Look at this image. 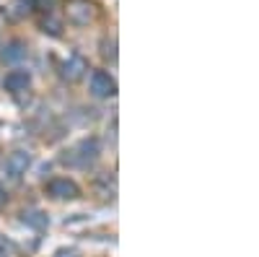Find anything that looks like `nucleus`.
Listing matches in <instances>:
<instances>
[{"mask_svg":"<svg viewBox=\"0 0 259 257\" xmlns=\"http://www.w3.org/2000/svg\"><path fill=\"white\" fill-rule=\"evenodd\" d=\"M0 257H8V254H6V249H0Z\"/></svg>","mask_w":259,"mask_h":257,"instance_id":"nucleus-16","label":"nucleus"},{"mask_svg":"<svg viewBox=\"0 0 259 257\" xmlns=\"http://www.w3.org/2000/svg\"><path fill=\"white\" fill-rule=\"evenodd\" d=\"M99 151H101V143H99L96 138H85V140H80V143L73 148V156H68L65 161H70V164H75V166H85V164L96 161Z\"/></svg>","mask_w":259,"mask_h":257,"instance_id":"nucleus-2","label":"nucleus"},{"mask_svg":"<svg viewBox=\"0 0 259 257\" xmlns=\"http://www.w3.org/2000/svg\"><path fill=\"white\" fill-rule=\"evenodd\" d=\"M47 195H52L55 200H75L80 195V187L68 177H57L47 185Z\"/></svg>","mask_w":259,"mask_h":257,"instance_id":"nucleus-3","label":"nucleus"},{"mask_svg":"<svg viewBox=\"0 0 259 257\" xmlns=\"http://www.w3.org/2000/svg\"><path fill=\"white\" fill-rule=\"evenodd\" d=\"M31 83V76L26 70H11L6 78H3V89L11 91V94H18V91H26Z\"/></svg>","mask_w":259,"mask_h":257,"instance_id":"nucleus-7","label":"nucleus"},{"mask_svg":"<svg viewBox=\"0 0 259 257\" xmlns=\"http://www.w3.org/2000/svg\"><path fill=\"white\" fill-rule=\"evenodd\" d=\"M101 55L106 60H117V42L114 39H104L101 42Z\"/></svg>","mask_w":259,"mask_h":257,"instance_id":"nucleus-12","label":"nucleus"},{"mask_svg":"<svg viewBox=\"0 0 259 257\" xmlns=\"http://www.w3.org/2000/svg\"><path fill=\"white\" fill-rule=\"evenodd\" d=\"M52 6H55V0H34V8L45 11V13H52Z\"/></svg>","mask_w":259,"mask_h":257,"instance_id":"nucleus-13","label":"nucleus"},{"mask_svg":"<svg viewBox=\"0 0 259 257\" xmlns=\"http://www.w3.org/2000/svg\"><path fill=\"white\" fill-rule=\"evenodd\" d=\"M31 166V154L29 151H11L8 159H6V174L11 179H18V177H24L26 174V169Z\"/></svg>","mask_w":259,"mask_h":257,"instance_id":"nucleus-5","label":"nucleus"},{"mask_svg":"<svg viewBox=\"0 0 259 257\" xmlns=\"http://www.w3.org/2000/svg\"><path fill=\"white\" fill-rule=\"evenodd\" d=\"M39 29L45 31V34H50V36H60V34H62V21L55 18L52 13H47L45 18L39 21Z\"/></svg>","mask_w":259,"mask_h":257,"instance_id":"nucleus-11","label":"nucleus"},{"mask_svg":"<svg viewBox=\"0 0 259 257\" xmlns=\"http://www.w3.org/2000/svg\"><path fill=\"white\" fill-rule=\"evenodd\" d=\"M65 16L75 26H89L91 21H96L99 8L94 0H65Z\"/></svg>","mask_w":259,"mask_h":257,"instance_id":"nucleus-1","label":"nucleus"},{"mask_svg":"<svg viewBox=\"0 0 259 257\" xmlns=\"http://www.w3.org/2000/svg\"><path fill=\"white\" fill-rule=\"evenodd\" d=\"M6 200H8V195H6V190H3V185H0V208L6 205Z\"/></svg>","mask_w":259,"mask_h":257,"instance_id":"nucleus-15","label":"nucleus"},{"mask_svg":"<svg viewBox=\"0 0 259 257\" xmlns=\"http://www.w3.org/2000/svg\"><path fill=\"white\" fill-rule=\"evenodd\" d=\"M85 70H89V60H85L83 55H78V52L68 55V60H65V62H62V68H60L62 78H65V81H70V83L80 81V78L85 76Z\"/></svg>","mask_w":259,"mask_h":257,"instance_id":"nucleus-4","label":"nucleus"},{"mask_svg":"<svg viewBox=\"0 0 259 257\" xmlns=\"http://www.w3.org/2000/svg\"><path fill=\"white\" fill-rule=\"evenodd\" d=\"M31 8H34V0H13V3L6 8V16L13 18V21H18V18H24Z\"/></svg>","mask_w":259,"mask_h":257,"instance_id":"nucleus-9","label":"nucleus"},{"mask_svg":"<svg viewBox=\"0 0 259 257\" xmlns=\"http://www.w3.org/2000/svg\"><path fill=\"white\" fill-rule=\"evenodd\" d=\"M55 257H78V252L75 249H60Z\"/></svg>","mask_w":259,"mask_h":257,"instance_id":"nucleus-14","label":"nucleus"},{"mask_svg":"<svg viewBox=\"0 0 259 257\" xmlns=\"http://www.w3.org/2000/svg\"><path fill=\"white\" fill-rule=\"evenodd\" d=\"M91 94L96 99H109L117 94V83L109 73H104V70H94L91 76Z\"/></svg>","mask_w":259,"mask_h":257,"instance_id":"nucleus-6","label":"nucleus"},{"mask_svg":"<svg viewBox=\"0 0 259 257\" xmlns=\"http://www.w3.org/2000/svg\"><path fill=\"white\" fill-rule=\"evenodd\" d=\"M29 57V50H26V45L24 42H11V45L0 52V60H6V62H21V60H26Z\"/></svg>","mask_w":259,"mask_h":257,"instance_id":"nucleus-8","label":"nucleus"},{"mask_svg":"<svg viewBox=\"0 0 259 257\" xmlns=\"http://www.w3.org/2000/svg\"><path fill=\"white\" fill-rule=\"evenodd\" d=\"M21 221H24L26 226H31V229H47V216L41 210H24L21 213Z\"/></svg>","mask_w":259,"mask_h":257,"instance_id":"nucleus-10","label":"nucleus"}]
</instances>
